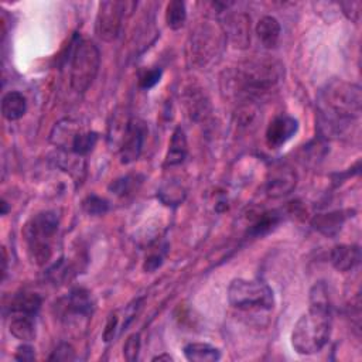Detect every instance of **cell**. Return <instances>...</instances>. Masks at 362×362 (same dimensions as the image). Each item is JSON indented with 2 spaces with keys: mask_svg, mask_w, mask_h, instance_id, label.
Returning a JSON list of instances; mask_svg holds the SVG:
<instances>
[{
  "mask_svg": "<svg viewBox=\"0 0 362 362\" xmlns=\"http://www.w3.org/2000/svg\"><path fill=\"white\" fill-rule=\"evenodd\" d=\"M361 88L335 79L325 85L317 98V124L323 136H341L361 115Z\"/></svg>",
  "mask_w": 362,
  "mask_h": 362,
  "instance_id": "1",
  "label": "cell"
},
{
  "mask_svg": "<svg viewBox=\"0 0 362 362\" xmlns=\"http://www.w3.org/2000/svg\"><path fill=\"white\" fill-rule=\"evenodd\" d=\"M331 335V302L327 286L318 282L310 292V309L295 324L292 345L302 355L320 352Z\"/></svg>",
  "mask_w": 362,
  "mask_h": 362,
  "instance_id": "2",
  "label": "cell"
},
{
  "mask_svg": "<svg viewBox=\"0 0 362 362\" xmlns=\"http://www.w3.org/2000/svg\"><path fill=\"white\" fill-rule=\"evenodd\" d=\"M283 77V67L271 58H255L236 70L238 92L255 99L275 91Z\"/></svg>",
  "mask_w": 362,
  "mask_h": 362,
  "instance_id": "3",
  "label": "cell"
},
{
  "mask_svg": "<svg viewBox=\"0 0 362 362\" xmlns=\"http://www.w3.org/2000/svg\"><path fill=\"white\" fill-rule=\"evenodd\" d=\"M60 226L58 216L54 212H40L29 219L23 235L29 248L30 258L39 266H44L53 257L54 239Z\"/></svg>",
  "mask_w": 362,
  "mask_h": 362,
  "instance_id": "4",
  "label": "cell"
},
{
  "mask_svg": "<svg viewBox=\"0 0 362 362\" xmlns=\"http://www.w3.org/2000/svg\"><path fill=\"white\" fill-rule=\"evenodd\" d=\"M101 67V54L98 47L88 40H75L70 58V84L71 88L84 93L93 84Z\"/></svg>",
  "mask_w": 362,
  "mask_h": 362,
  "instance_id": "5",
  "label": "cell"
},
{
  "mask_svg": "<svg viewBox=\"0 0 362 362\" xmlns=\"http://www.w3.org/2000/svg\"><path fill=\"white\" fill-rule=\"evenodd\" d=\"M228 302L239 310H272L275 296L265 282L235 279L228 287Z\"/></svg>",
  "mask_w": 362,
  "mask_h": 362,
  "instance_id": "6",
  "label": "cell"
},
{
  "mask_svg": "<svg viewBox=\"0 0 362 362\" xmlns=\"http://www.w3.org/2000/svg\"><path fill=\"white\" fill-rule=\"evenodd\" d=\"M51 142L65 152L84 157L93 150L98 142V134L82 128L71 119H64L54 127Z\"/></svg>",
  "mask_w": 362,
  "mask_h": 362,
  "instance_id": "7",
  "label": "cell"
},
{
  "mask_svg": "<svg viewBox=\"0 0 362 362\" xmlns=\"http://www.w3.org/2000/svg\"><path fill=\"white\" fill-rule=\"evenodd\" d=\"M136 4L134 2H120V0H106L99 5L96 15L95 30L101 40L115 41L124 26V19L127 13H131L135 9Z\"/></svg>",
  "mask_w": 362,
  "mask_h": 362,
  "instance_id": "8",
  "label": "cell"
},
{
  "mask_svg": "<svg viewBox=\"0 0 362 362\" xmlns=\"http://www.w3.org/2000/svg\"><path fill=\"white\" fill-rule=\"evenodd\" d=\"M148 136V127L141 119H131L125 127L122 142H120L119 156L120 163L131 164L136 162L145 148Z\"/></svg>",
  "mask_w": 362,
  "mask_h": 362,
  "instance_id": "9",
  "label": "cell"
},
{
  "mask_svg": "<svg viewBox=\"0 0 362 362\" xmlns=\"http://www.w3.org/2000/svg\"><path fill=\"white\" fill-rule=\"evenodd\" d=\"M224 34L221 29L211 25H202L197 29L194 33L193 40V53L197 60H200L202 64H205L209 58L216 56L221 41L219 37Z\"/></svg>",
  "mask_w": 362,
  "mask_h": 362,
  "instance_id": "10",
  "label": "cell"
},
{
  "mask_svg": "<svg viewBox=\"0 0 362 362\" xmlns=\"http://www.w3.org/2000/svg\"><path fill=\"white\" fill-rule=\"evenodd\" d=\"M224 34L235 49H248L251 43V18L245 13L228 15L225 19Z\"/></svg>",
  "mask_w": 362,
  "mask_h": 362,
  "instance_id": "11",
  "label": "cell"
},
{
  "mask_svg": "<svg viewBox=\"0 0 362 362\" xmlns=\"http://www.w3.org/2000/svg\"><path fill=\"white\" fill-rule=\"evenodd\" d=\"M299 131L297 119L289 115L276 116L266 129V143L272 149H278L287 143Z\"/></svg>",
  "mask_w": 362,
  "mask_h": 362,
  "instance_id": "12",
  "label": "cell"
},
{
  "mask_svg": "<svg viewBox=\"0 0 362 362\" xmlns=\"http://www.w3.org/2000/svg\"><path fill=\"white\" fill-rule=\"evenodd\" d=\"M297 184V176L289 166L275 167L266 183V194L271 198H282L290 194Z\"/></svg>",
  "mask_w": 362,
  "mask_h": 362,
  "instance_id": "13",
  "label": "cell"
},
{
  "mask_svg": "<svg viewBox=\"0 0 362 362\" xmlns=\"http://www.w3.org/2000/svg\"><path fill=\"white\" fill-rule=\"evenodd\" d=\"M332 266L340 272H351L361 262V250L356 245H340L330 254Z\"/></svg>",
  "mask_w": 362,
  "mask_h": 362,
  "instance_id": "14",
  "label": "cell"
},
{
  "mask_svg": "<svg viewBox=\"0 0 362 362\" xmlns=\"http://www.w3.org/2000/svg\"><path fill=\"white\" fill-rule=\"evenodd\" d=\"M27 110V99L18 91L8 92L2 99V115L9 122H15L25 116Z\"/></svg>",
  "mask_w": 362,
  "mask_h": 362,
  "instance_id": "15",
  "label": "cell"
},
{
  "mask_svg": "<svg viewBox=\"0 0 362 362\" xmlns=\"http://www.w3.org/2000/svg\"><path fill=\"white\" fill-rule=\"evenodd\" d=\"M280 33H282L280 23L278 22V19L272 16L262 18L257 25V34L261 43L264 44V47L266 49H275L278 46Z\"/></svg>",
  "mask_w": 362,
  "mask_h": 362,
  "instance_id": "16",
  "label": "cell"
},
{
  "mask_svg": "<svg viewBox=\"0 0 362 362\" xmlns=\"http://www.w3.org/2000/svg\"><path fill=\"white\" fill-rule=\"evenodd\" d=\"M67 309L68 311L77 316H84V317L91 316L95 309L91 293L82 287H77L71 290L67 297Z\"/></svg>",
  "mask_w": 362,
  "mask_h": 362,
  "instance_id": "17",
  "label": "cell"
},
{
  "mask_svg": "<svg viewBox=\"0 0 362 362\" xmlns=\"http://www.w3.org/2000/svg\"><path fill=\"white\" fill-rule=\"evenodd\" d=\"M345 218H347V215L342 211L320 214V215H316L313 218L311 225L318 232H321V233H324L327 236H334L342 228V225L345 222Z\"/></svg>",
  "mask_w": 362,
  "mask_h": 362,
  "instance_id": "18",
  "label": "cell"
},
{
  "mask_svg": "<svg viewBox=\"0 0 362 362\" xmlns=\"http://www.w3.org/2000/svg\"><path fill=\"white\" fill-rule=\"evenodd\" d=\"M188 153V146H187V138L186 134L181 128H177L172 136L170 145H169V152L166 156V164L167 166H179L181 164Z\"/></svg>",
  "mask_w": 362,
  "mask_h": 362,
  "instance_id": "19",
  "label": "cell"
},
{
  "mask_svg": "<svg viewBox=\"0 0 362 362\" xmlns=\"http://www.w3.org/2000/svg\"><path fill=\"white\" fill-rule=\"evenodd\" d=\"M184 356L193 362H215L221 358V351L207 342H191L184 347Z\"/></svg>",
  "mask_w": 362,
  "mask_h": 362,
  "instance_id": "20",
  "label": "cell"
},
{
  "mask_svg": "<svg viewBox=\"0 0 362 362\" xmlns=\"http://www.w3.org/2000/svg\"><path fill=\"white\" fill-rule=\"evenodd\" d=\"M43 300L36 293H20L11 303L12 314H26L36 317L40 311Z\"/></svg>",
  "mask_w": 362,
  "mask_h": 362,
  "instance_id": "21",
  "label": "cell"
},
{
  "mask_svg": "<svg viewBox=\"0 0 362 362\" xmlns=\"http://www.w3.org/2000/svg\"><path fill=\"white\" fill-rule=\"evenodd\" d=\"M36 317L26 314H13L11 321V332L20 341H33L36 338Z\"/></svg>",
  "mask_w": 362,
  "mask_h": 362,
  "instance_id": "22",
  "label": "cell"
},
{
  "mask_svg": "<svg viewBox=\"0 0 362 362\" xmlns=\"http://www.w3.org/2000/svg\"><path fill=\"white\" fill-rule=\"evenodd\" d=\"M187 20L186 4L181 0H173L166 9V23L172 30H180Z\"/></svg>",
  "mask_w": 362,
  "mask_h": 362,
  "instance_id": "23",
  "label": "cell"
},
{
  "mask_svg": "<svg viewBox=\"0 0 362 362\" xmlns=\"http://www.w3.org/2000/svg\"><path fill=\"white\" fill-rule=\"evenodd\" d=\"M143 181V177L141 176H125V177H120L117 180H115L110 186L109 190L119 195V197H128L129 194H132L135 190H138L141 187Z\"/></svg>",
  "mask_w": 362,
  "mask_h": 362,
  "instance_id": "24",
  "label": "cell"
},
{
  "mask_svg": "<svg viewBox=\"0 0 362 362\" xmlns=\"http://www.w3.org/2000/svg\"><path fill=\"white\" fill-rule=\"evenodd\" d=\"M186 193L180 184H167L160 188L159 191V198L166 204V205H179L184 201Z\"/></svg>",
  "mask_w": 362,
  "mask_h": 362,
  "instance_id": "25",
  "label": "cell"
},
{
  "mask_svg": "<svg viewBox=\"0 0 362 362\" xmlns=\"http://www.w3.org/2000/svg\"><path fill=\"white\" fill-rule=\"evenodd\" d=\"M280 221V216L279 214L276 212H266V214H262V216L255 222V225L252 226L251 229V233L255 235V236H262L265 233H268L269 231L273 229V226H276Z\"/></svg>",
  "mask_w": 362,
  "mask_h": 362,
  "instance_id": "26",
  "label": "cell"
},
{
  "mask_svg": "<svg viewBox=\"0 0 362 362\" xmlns=\"http://www.w3.org/2000/svg\"><path fill=\"white\" fill-rule=\"evenodd\" d=\"M82 208L89 215H103L109 209V202L105 198L92 194L82 201Z\"/></svg>",
  "mask_w": 362,
  "mask_h": 362,
  "instance_id": "27",
  "label": "cell"
},
{
  "mask_svg": "<svg viewBox=\"0 0 362 362\" xmlns=\"http://www.w3.org/2000/svg\"><path fill=\"white\" fill-rule=\"evenodd\" d=\"M139 351H141V334L135 332L128 337L124 345V355L129 362H134L138 359Z\"/></svg>",
  "mask_w": 362,
  "mask_h": 362,
  "instance_id": "28",
  "label": "cell"
},
{
  "mask_svg": "<svg viewBox=\"0 0 362 362\" xmlns=\"http://www.w3.org/2000/svg\"><path fill=\"white\" fill-rule=\"evenodd\" d=\"M163 71L160 68H155V70H149L146 71L142 77H141V88L142 89H152L155 85H157L162 79Z\"/></svg>",
  "mask_w": 362,
  "mask_h": 362,
  "instance_id": "29",
  "label": "cell"
},
{
  "mask_svg": "<svg viewBox=\"0 0 362 362\" xmlns=\"http://www.w3.org/2000/svg\"><path fill=\"white\" fill-rule=\"evenodd\" d=\"M49 359L50 361H72V359H75L74 348L70 344L63 342L54 349V352L51 354V356Z\"/></svg>",
  "mask_w": 362,
  "mask_h": 362,
  "instance_id": "30",
  "label": "cell"
},
{
  "mask_svg": "<svg viewBox=\"0 0 362 362\" xmlns=\"http://www.w3.org/2000/svg\"><path fill=\"white\" fill-rule=\"evenodd\" d=\"M117 327H119V318L116 314H112L109 318H108V323H106V327L103 330V341L105 342H110L115 337H116V331H117Z\"/></svg>",
  "mask_w": 362,
  "mask_h": 362,
  "instance_id": "31",
  "label": "cell"
},
{
  "mask_svg": "<svg viewBox=\"0 0 362 362\" xmlns=\"http://www.w3.org/2000/svg\"><path fill=\"white\" fill-rule=\"evenodd\" d=\"M344 9L345 16L352 20V22H358L359 20V11H361V4L359 2H351V4H342L341 5Z\"/></svg>",
  "mask_w": 362,
  "mask_h": 362,
  "instance_id": "32",
  "label": "cell"
},
{
  "mask_svg": "<svg viewBox=\"0 0 362 362\" xmlns=\"http://www.w3.org/2000/svg\"><path fill=\"white\" fill-rule=\"evenodd\" d=\"M36 356H34V348L27 345V344H23L18 348V352H16V359L18 361H33Z\"/></svg>",
  "mask_w": 362,
  "mask_h": 362,
  "instance_id": "33",
  "label": "cell"
},
{
  "mask_svg": "<svg viewBox=\"0 0 362 362\" xmlns=\"http://www.w3.org/2000/svg\"><path fill=\"white\" fill-rule=\"evenodd\" d=\"M162 264H163L162 255H159V254L150 255V257L146 259V262H145V265H143V269H145L146 272H155L156 269H159V268L162 266Z\"/></svg>",
  "mask_w": 362,
  "mask_h": 362,
  "instance_id": "34",
  "label": "cell"
},
{
  "mask_svg": "<svg viewBox=\"0 0 362 362\" xmlns=\"http://www.w3.org/2000/svg\"><path fill=\"white\" fill-rule=\"evenodd\" d=\"M153 361H167V362H170V361H173V356H170L169 354H162V355L155 356Z\"/></svg>",
  "mask_w": 362,
  "mask_h": 362,
  "instance_id": "35",
  "label": "cell"
},
{
  "mask_svg": "<svg viewBox=\"0 0 362 362\" xmlns=\"http://www.w3.org/2000/svg\"><path fill=\"white\" fill-rule=\"evenodd\" d=\"M2 207H4V211H2V214H4V215H5V214H6V212H8V202H6V201H5V200H4V201H2Z\"/></svg>",
  "mask_w": 362,
  "mask_h": 362,
  "instance_id": "36",
  "label": "cell"
}]
</instances>
